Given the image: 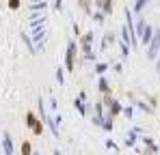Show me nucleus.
I'll list each match as a JSON object with an SVG mask.
<instances>
[{
	"label": "nucleus",
	"mask_w": 160,
	"mask_h": 155,
	"mask_svg": "<svg viewBox=\"0 0 160 155\" xmlns=\"http://www.w3.org/2000/svg\"><path fill=\"white\" fill-rule=\"evenodd\" d=\"M147 2H149V0H136V4H134V11H136V13H141V11L145 9V4H147Z\"/></svg>",
	"instance_id": "nucleus-15"
},
{
	"label": "nucleus",
	"mask_w": 160,
	"mask_h": 155,
	"mask_svg": "<svg viewBox=\"0 0 160 155\" xmlns=\"http://www.w3.org/2000/svg\"><path fill=\"white\" fill-rule=\"evenodd\" d=\"M98 84H100V91H102L104 95H110V84H108V80L104 76L100 78V82H98Z\"/></svg>",
	"instance_id": "nucleus-6"
},
{
	"label": "nucleus",
	"mask_w": 160,
	"mask_h": 155,
	"mask_svg": "<svg viewBox=\"0 0 160 155\" xmlns=\"http://www.w3.org/2000/svg\"><path fill=\"white\" fill-rule=\"evenodd\" d=\"M145 20H143V17H136V28H134V32H136V37H141V35H143V30H145Z\"/></svg>",
	"instance_id": "nucleus-7"
},
{
	"label": "nucleus",
	"mask_w": 160,
	"mask_h": 155,
	"mask_svg": "<svg viewBox=\"0 0 160 155\" xmlns=\"http://www.w3.org/2000/svg\"><path fill=\"white\" fill-rule=\"evenodd\" d=\"M74 106H76V110H78L82 116H87V106H89V103H84L82 99H76V101H74Z\"/></svg>",
	"instance_id": "nucleus-9"
},
{
	"label": "nucleus",
	"mask_w": 160,
	"mask_h": 155,
	"mask_svg": "<svg viewBox=\"0 0 160 155\" xmlns=\"http://www.w3.org/2000/svg\"><path fill=\"white\" fill-rule=\"evenodd\" d=\"M121 112H123V114H126L128 119H132V116H134V110H132V108H130V106H128V108H123Z\"/></svg>",
	"instance_id": "nucleus-17"
},
{
	"label": "nucleus",
	"mask_w": 160,
	"mask_h": 155,
	"mask_svg": "<svg viewBox=\"0 0 160 155\" xmlns=\"http://www.w3.org/2000/svg\"><path fill=\"white\" fill-rule=\"evenodd\" d=\"M76 52H78L76 41H69L67 43V54H65V67H67V71L76 69Z\"/></svg>",
	"instance_id": "nucleus-1"
},
{
	"label": "nucleus",
	"mask_w": 160,
	"mask_h": 155,
	"mask_svg": "<svg viewBox=\"0 0 160 155\" xmlns=\"http://www.w3.org/2000/svg\"><path fill=\"white\" fill-rule=\"evenodd\" d=\"M56 80H58V84H63V82H65V78H63V69H61V67L56 69Z\"/></svg>",
	"instance_id": "nucleus-16"
},
{
	"label": "nucleus",
	"mask_w": 160,
	"mask_h": 155,
	"mask_svg": "<svg viewBox=\"0 0 160 155\" xmlns=\"http://www.w3.org/2000/svg\"><path fill=\"white\" fill-rule=\"evenodd\" d=\"M54 155H63V153H61V151H54Z\"/></svg>",
	"instance_id": "nucleus-25"
},
{
	"label": "nucleus",
	"mask_w": 160,
	"mask_h": 155,
	"mask_svg": "<svg viewBox=\"0 0 160 155\" xmlns=\"http://www.w3.org/2000/svg\"><path fill=\"white\" fill-rule=\"evenodd\" d=\"M50 108H54V110L58 108V106H56V99H54V97H52V99H50Z\"/></svg>",
	"instance_id": "nucleus-23"
},
{
	"label": "nucleus",
	"mask_w": 160,
	"mask_h": 155,
	"mask_svg": "<svg viewBox=\"0 0 160 155\" xmlns=\"http://www.w3.org/2000/svg\"><path fill=\"white\" fill-rule=\"evenodd\" d=\"M102 13H112V2L110 0H102Z\"/></svg>",
	"instance_id": "nucleus-13"
},
{
	"label": "nucleus",
	"mask_w": 160,
	"mask_h": 155,
	"mask_svg": "<svg viewBox=\"0 0 160 155\" xmlns=\"http://www.w3.org/2000/svg\"><path fill=\"white\" fill-rule=\"evenodd\" d=\"M26 125L32 129V134H35V136H41V134H43V123H41L32 112H26Z\"/></svg>",
	"instance_id": "nucleus-3"
},
{
	"label": "nucleus",
	"mask_w": 160,
	"mask_h": 155,
	"mask_svg": "<svg viewBox=\"0 0 160 155\" xmlns=\"http://www.w3.org/2000/svg\"><path fill=\"white\" fill-rule=\"evenodd\" d=\"M152 37H154V28L147 24V26H145V30H143V35H141V43H143V45H149Z\"/></svg>",
	"instance_id": "nucleus-5"
},
{
	"label": "nucleus",
	"mask_w": 160,
	"mask_h": 155,
	"mask_svg": "<svg viewBox=\"0 0 160 155\" xmlns=\"http://www.w3.org/2000/svg\"><path fill=\"white\" fill-rule=\"evenodd\" d=\"M156 69L160 71V58H156Z\"/></svg>",
	"instance_id": "nucleus-24"
},
{
	"label": "nucleus",
	"mask_w": 160,
	"mask_h": 155,
	"mask_svg": "<svg viewBox=\"0 0 160 155\" xmlns=\"http://www.w3.org/2000/svg\"><path fill=\"white\" fill-rule=\"evenodd\" d=\"M43 9H46V2H43V0H35V2L30 4V11H32V13H37V11H43Z\"/></svg>",
	"instance_id": "nucleus-11"
},
{
	"label": "nucleus",
	"mask_w": 160,
	"mask_h": 155,
	"mask_svg": "<svg viewBox=\"0 0 160 155\" xmlns=\"http://www.w3.org/2000/svg\"><path fill=\"white\" fill-rule=\"evenodd\" d=\"M93 17H95V22H100V24H102V22H104V13H95V15H93Z\"/></svg>",
	"instance_id": "nucleus-21"
},
{
	"label": "nucleus",
	"mask_w": 160,
	"mask_h": 155,
	"mask_svg": "<svg viewBox=\"0 0 160 155\" xmlns=\"http://www.w3.org/2000/svg\"><path fill=\"white\" fill-rule=\"evenodd\" d=\"M108 67H110L108 63H95V73H98V76H104L108 71Z\"/></svg>",
	"instance_id": "nucleus-10"
},
{
	"label": "nucleus",
	"mask_w": 160,
	"mask_h": 155,
	"mask_svg": "<svg viewBox=\"0 0 160 155\" xmlns=\"http://www.w3.org/2000/svg\"><path fill=\"white\" fill-rule=\"evenodd\" d=\"M158 50H160V28L154 30V37H152V41H149V45H147V56H149L152 60H156V58H158Z\"/></svg>",
	"instance_id": "nucleus-2"
},
{
	"label": "nucleus",
	"mask_w": 160,
	"mask_h": 155,
	"mask_svg": "<svg viewBox=\"0 0 160 155\" xmlns=\"http://www.w3.org/2000/svg\"><path fill=\"white\" fill-rule=\"evenodd\" d=\"M2 149H4V155H13V140H11L9 131H4V138H2Z\"/></svg>",
	"instance_id": "nucleus-4"
},
{
	"label": "nucleus",
	"mask_w": 160,
	"mask_h": 155,
	"mask_svg": "<svg viewBox=\"0 0 160 155\" xmlns=\"http://www.w3.org/2000/svg\"><path fill=\"white\" fill-rule=\"evenodd\" d=\"M9 7L11 9H20V0H9Z\"/></svg>",
	"instance_id": "nucleus-20"
},
{
	"label": "nucleus",
	"mask_w": 160,
	"mask_h": 155,
	"mask_svg": "<svg viewBox=\"0 0 160 155\" xmlns=\"http://www.w3.org/2000/svg\"><path fill=\"white\" fill-rule=\"evenodd\" d=\"M54 9L61 11V9H63V0H56V2H54Z\"/></svg>",
	"instance_id": "nucleus-22"
},
{
	"label": "nucleus",
	"mask_w": 160,
	"mask_h": 155,
	"mask_svg": "<svg viewBox=\"0 0 160 155\" xmlns=\"http://www.w3.org/2000/svg\"><path fill=\"white\" fill-rule=\"evenodd\" d=\"M123 144H126V147H134V144H136V134H134L132 129L128 131V136H126V140H123Z\"/></svg>",
	"instance_id": "nucleus-8"
},
{
	"label": "nucleus",
	"mask_w": 160,
	"mask_h": 155,
	"mask_svg": "<svg viewBox=\"0 0 160 155\" xmlns=\"http://www.w3.org/2000/svg\"><path fill=\"white\" fill-rule=\"evenodd\" d=\"M106 149H112V151H119V147L112 142V140H106Z\"/></svg>",
	"instance_id": "nucleus-19"
},
{
	"label": "nucleus",
	"mask_w": 160,
	"mask_h": 155,
	"mask_svg": "<svg viewBox=\"0 0 160 155\" xmlns=\"http://www.w3.org/2000/svg\"><path fill=\"white\" fill-rule=\"evenodd\" d=\"M93 41V32H87L84 37H82V43H91Z\"/></svg>",
	"instance_id": "nucleus-18"
},
{
	"label": "nucleus",
	"mask_w": 160,
	"mask_h": 155,
	"mask_svg": "<svg viewBox=\"0 0 160 155\" xmlns=\"http://www.w3.org/2000/svg\"><path fill=\"white\" fill-rule=\"evenodd\" d=\"M22 155H32V147H30V142H28V140L22 142Z\"/></svg>",
	"instance_id": "nucleus-14"
},
{
	"label": "nucleus",
	"mask_w": 160,
	"mask_h": 155,
	"mask_svg": "<svg viewBox=\"0 0 160 155\" xmlns=\"http://www.w3.org/2000/svg\"><path fill=\"white\" fill-rule=\"evenodd\" d=\"M119 50H121V58H128V56H130V45H128V43L121 41V43H119Z\"/></svg>",
	"instance_id": "nucleus-12"
},
{
	"label": "nucleus",
	"mask_w": 160,
	"mask_h": 155,
	"mask_svg": "<svg viewBox=\"0 0 160 155\" xmlns=\"http://www.w3.org/2000/svg\"><path fill=\"white\" fill-rule=\"evenodd\" d=\"M32 155H41V153H37V151H32Z\"/></svg>",
	"instance_id": "nucleus-26"
}]
</instances>
